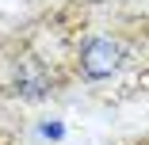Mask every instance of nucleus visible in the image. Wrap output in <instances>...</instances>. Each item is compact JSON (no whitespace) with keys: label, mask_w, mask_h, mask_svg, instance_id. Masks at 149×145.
Returning <instances> with one entry per match:
<instances>
[{"label":"nucleus","mask_w":149,"mask_h":145,"mask_svg":"<svg viewBox=\"0 0 149 145\" xmlns=\"http://www.w3.org/2000/svg\"><path fill=\"white\" fill-rule=\"evenodd\" d=\"M123 65V42L115 38H88L80 46V76L88 80H107Z\"/></svg>","instance_id":"f257e3e1"}]
</instances>
